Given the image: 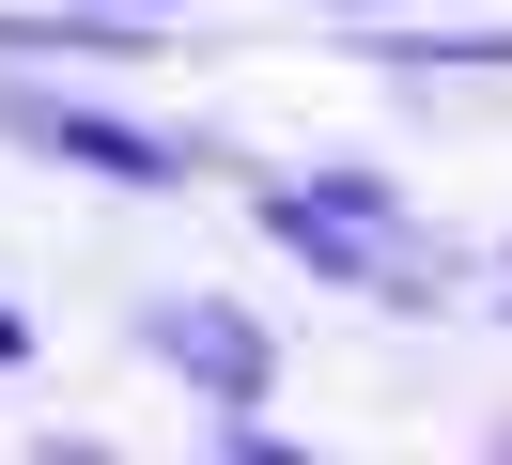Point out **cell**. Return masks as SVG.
Returning <instances> with one entry per match:
<instances>
[{"label":"cell","mask_w":512,"mask_h":465,"mask_svg":"<svg viewBox=\"0 0 512 465\" xmlns=\"http://www.w3.org/2000/svg\"><path fill=\"white\" fill-rule=\"evenodd\" d=\"M264 217H280V233H295V248H311V264H326V279H404V248H388V233H373V217H388V202H373V186H280V202H264Z\"/></svg>","instance_id":"6da1fadb"},{"label":"cell","mask_w":512,"mask_h":465,"mask_svg":"<svg viewBox=\"0 0 512 465\" xmlns=\"http://www.w3.org/2000/svg\"><path fill=\"white\" fill-rule=\"evenodd\" d=\"M156 357L187 372V388H218V403L264 388V326H249V310H218V295H171V310H156Z\"/></svg>","instance_id":"7a4b0ae2"}]
</instances>
